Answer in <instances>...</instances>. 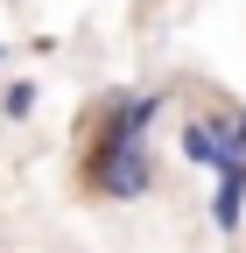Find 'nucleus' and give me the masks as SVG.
Listing matches in <instances>:
<instances>
[{"instance_id": "obj_4", "label": "nucleus", "mask_w": 246, "mask_h": 253, "mask_svg": "<svg viewBox=\"0 0 246 253\" xmlns=\"http://www.w3.org/2000/svg\"><path fill=\"white\" fill-rule=\"evenodd\" d=\"M36 99H42V91H36V78L0 84V120H28V113H36Z\"/></svg>"}, {"instance_id": "obj_3", "label": "nucleus", "mask_w": 246, "mask_h": 253, "mask_svg": "<svg viewBox=\"0 0 246 253\" xmlns=\"http://www.w3.org/2000/svg\"><path fill=\"white\" fill-rule=\"evenodd\" d=\"M176 148H183V162H190V169H211V176H218V169H225V141H218V106L183 120Z\"/></svg>"}, {"instance_id": "obj_1", "label": "nucleus", "mask_w": 246, "mask_h": 253, "mask_svg": "<svg viewBox=\"0 0 246 253\" xmlns=\"http://www.w3.org/2000/svg\"><path fill=\"white\" fill-rule=\"evenodd\" d=\"M169 91H134L113 84L91 99L84 126H78V190L99 204H134L155 190V148H148V126L162 120Z\"/></svg>"}, {"instance_id": "obj_2", "label": "nucleus", "mask_w": 246, "mask_h": 253, "mask_svg": "<svg viewBox=\"0 0 246 253\" xmlns=\"http://www.w3.org/2000/svg\"><path fill=\"white\" fill-rule=\"evenodd\" d=\"M211 225H218L225 239L246 232V162H225L218 183H211Z\"/></svg>"}, {"instance_id": "obj_5", "label": "nucleus", "mask_w": 246, "mask_h": 253, "mask_svg": "<svg viewBox=\"0 0 246 253\" xmlns=\"http://www.w3.org/2000/svg\"><path fill=\"white\" fill-rule=\"evenodd\" d=\"M232 120H239V141H246V99H232Z\"/></svg>"}]
</instances>
